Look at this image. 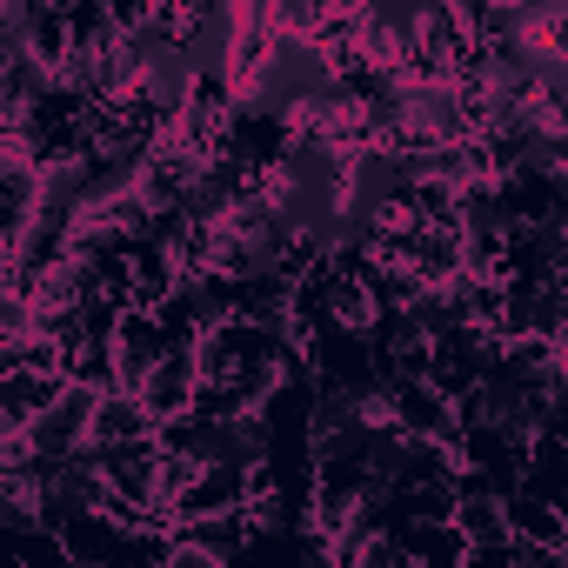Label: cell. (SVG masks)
<instances>
[{"label":"cell","instance_id":"1","mask_svg":"<svg viewBox=\"0 0 568 568\" xmlns=\"http://www.w3.org/2000/svg\"><path fill=\"white\" fill-rule=\"evenodd\" d=\"M174 355V342H168V328L148 315V308H128L121 315V328H114V368H121V388L128 395H141L154 375H161V362Z\"/></svg>","mask_w":568,"mask_h":568},{"label":"cell","instance_id":"2","mask_svg":"<svg viewBox=\"0 0 568 568\" xmlns=\"http://www.w3.org/2000/svg\"><path fill=\"white\" fill-rule=\"evenodd\" d=\"M61 395H68V375H48V368H0V435H28Z\"/></svg>","mask_w":568,"mask_h":568},{"label":"cell","instance_id":"3","mask_svg":"<svg viewBox=\"0 0 568 568\" xmlns=\"http://www.w3.org/2000/svg\"><path fill=\"white\" fill-rule=\"evenodd\" d=\"M247 508V468H201V481L174 501V528L181 521H207V515H241Z\"/></svg>","mask_w":568,"mask_h":568},{"label":"cell","instance_id":"4","mask_svg":"<svg viewBox=\"0 0 568 568\" xmlns=\"http://www.w3.org/2000/svg\"><path fill=\"white\" fill-rule=\"evenodd\" d=\"M194 395H201V375H194V348H174L168 362H161V375L141 388V402L154 408V422L168 428V422H181V415H194Z\"/></svg>","mask_w":568,"mask_h":568},{"label":"cell","instance_id":"5","mask_svg":"<svg viewBox=\"0 0 568 568\" xmlns=\"http://www.w3.org/2000/svg\"><path fill=\"white\" fill-rule=\"evenodd\" d=\"M148 435H161V422H154V408L141 402V395H108L101 402V415H94V442L88 448H121V442H148Z\"/></svg>","mask_w":568,"mask_h":568},{"label":"cell","instance_id":"6","mask_svg":"<svg viewBox=\"0 0 568 568\" xmlns=\"http://www.w3.org/2000/svg\"><path fill=\"white\" fill-rule=\"evenodd\" d=\"M455 528H462V541H468V548H508V541H515V528H508V495H495V488L462 495Z\"/></svg>","mask_w":568,"mask_h":568},{"label":"cell","instance_id":"7","mask_svg":"<svg viewBox=\"0 0 568 568\" xmlns=\"http://www.w3.org/2000/svg\"><path fill=\"white\" fill-rule=\"evenodd\" d=\"M508 528H515V541H535V548H561L568 541V515L555 501H541L535 488L508 495Z\"/></svg>","mask_w":568,"mask_h":568},{"label":"cell","instance_id":"8","mask_svg":"<svg viewBox=\"0 0 568 568\" xmlns=\"http://www.w3.org/2000/svg\"><path fill=\"white\" fill-rule=\"evenodd\" d=\"M555 355H561V362H568V328H561V335H555Z\"/></svg>","mask_w":568,"mask_h":568},{"label":"cell","instance_id":"9","mask_svg":"<svg viewBox=\"0 0 568 568\" xmlns=\"http://www.w3.org/2000/svg\"><path fill=\"white\" fill-rule=\"evenodd\" d=\"M68 568H101V561H68Z\"/></svg>","mask_w":568,"mask_h":568},{"label":"cell","instance_id":"10","mask_svg":"<svg viewBox=\"0 0 568 568\" xmlns=\"http://www.w3.org/2000/svg\"><path fill=\"white\" fill-rule=\"evenodd\" d=\"M561 561H568V541H561Z\"/></svg>","mask_w":568,"mask_h":568}]
</instances>
